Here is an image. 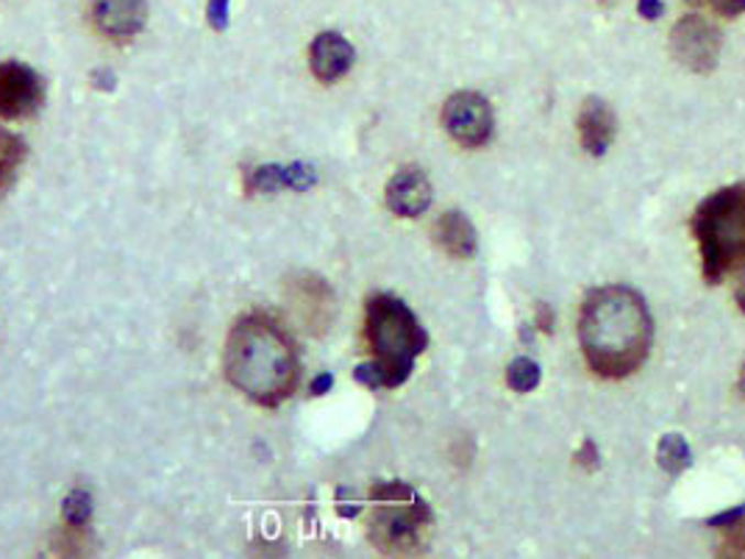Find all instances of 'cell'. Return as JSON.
Returning <instances> with one entry per match:
<instances>
[{"instance_id": "6da1fadb", "label": "cell", "mask_w": 745, "mask_h": 559, "mask_svg": "<svg viewBox=\"0 0 745 559\" xmlns=\"http://www.w3.org/2000/svg\"><path fill=\"white\" fill-rule=\"evenodd\" d=\"M584 360L599 376L626 379L646 362L654 320L640 293L628 287H599L588 293L579 315Z\"/></svg>"}, {"instance_id": "7a4b0ae2", "label": "cell", "mask_w": 745, "mask_h": 559, "mask_svg": "<svg viewBox=\"0 0 745 559\" xmlns=\"http://www.w3.org/2000/svg\"><path fill=\"white\" fill-rule=\"evenodd\" d=\"M226 376L259 406H278L298 387V351L267 315H245L226 342Z\"/></svg>"}, {"instance_id": "3957f363", "label": "cell", "mask_w": 745, "mask_h": 559, "mask_svg": "<svg viewBox=\"0 0 745 559\" xmlns=\"http://www.w3.org/2000/svg\"><path fill=\"white\" fill-rule=\"evenodd\" d=\"M364 337L373 360L357 368V379L368 387L404 384L415 371V360L429 342L415 313L390 293L370 295L364 304Z\"/></svg>"}, {"instance_id": "277c9868", "label": "cell", "mask_w": 745, "mask_h": 559, "mask_svg": "<svg viewBox=\"0 0 745 559\" xmlns=\"http://www.w3.org/2000/svg\"><path fill=\"white\" fill-rule=\"evenodd\" d=\"M704 282L721 284L745 267V184H732L701 200L693 215Z\"/></svg>"}, {"instance_id": "5b68a950", "label": "cell", "mask_w": 745, "mask_h": 559, "mask_svg": "<svg viewBox=\"0 0 745 559\" xmlns=\"http://www.w3.org/2000/svg\"><path fill=\"white\" fill-rule=\"evenodd\" d=\"M376 509L370 515V540L384 553H412L420 548L431 524V509L406 484L390 482L373 490Z\"/></svg>"}, {"instance_id": "8992f818", "label": "cell", "mask_w": 745, "mask_h": 559, "mask_svg": "<svg viewBox=\"0 0 745 559\" xmlns=\"http://www.w3.org/2000/svg\"><path fill=\"white\" fill-rule=\"evenodd\" d=\"M442 125L459 145L479 147L493 134V107L484 95L473 89L453 92L442 107Z\"/></svg>"}, {"instance_id": "52a82bcc", "label": "cell", "mask_w": 745, "mask_h": 559, "mask_svg": "<svg viewBox=\"0 0 745 559\" xmlns=\"http://www.w3.org/2000/svg\"><path fill=\"white\" fill-rule=\"evenodd\" d=\"M721 31L704 18H681L670 34V51L676 59L693 73H712L721 59Z\"/></svg>"}, {"instance_id": "ba28073f", "label": "cell", "mask_w": 745, "mask_h": 559, "mask_svg": "<svg viewBox=\"0 0 745 559\" xmlns=\"http://www.w3.org/2000/svg\"><path fill=\"white\" fill-rule=\"evenodd\" d=\"M45 89L40 76L23 62L0 65V118L23 120L40 112Z\"/></svg>"}, {"instance_id": "9c48e42d", "label": "cell", "mask_w": 745, "mask_h": 559, "mask_svg": "<svg viewBox=\"0 0 745 559\" xmlns=\"http://www.w3.org/2000/svg\"><path fill=\"white\" fill-rule=\"evenodd\" d=\"M92 20L109 40L129 42L145 29V0H92Z\"/></svg>"}, {"instance_id": "30bf717a", "label": "cell", "mask_w": 745, "mask_h": 559, "mask_svg": "<svg viewBox=\"0 0 745 559\" xmlns=\"http://www.w3.org/2000/svg\"><path fill=\"white\" fill-rule=\"evenodd\" d=\"M431 204V184L417 167H401L387 184V207L398 218H420Z\"/></svg>"}, {"instance_id": "8fae6325", "label": "cell", "mask_w": 745, "mask_h": 559, "mask_svg": "<svg viewBox=\"0 0 745 559\" xmlns=\"http://www.w3.org/2000/svg\"><path fill=\"white\" fill-rule=\"evenodd\" d=\"M309 67L317 81L335 84L353 67V45L337 31H324L309 47Z\"/></svg>"}, {"instance_id": "7c38bea8", "label": "cell", "mask_w": 745, "mask_h": 559, "mask_svg": "<svg viewBox=\"0 0 745 559\" xmlns=\"http://www.w3.org/2000/svg\"><path fill=\"white\" fill-rule=\"evenodd\" d=\"M617 120L612 107L601 98H588L579 109V140L590 156H604L615 140Z\"/></svg>"}, {"instance_id": "4fadbf2b", "label": "cell", "mask_w": 745, "mask_h": 559, "mask_svg": "<svg viewBox=\"0 0 745 559\" xmlns=\"http://www.w3.org/2000/svg\"><path fill=\"white\" fill-rule=\"evenodd\" d=\"M435 237L442 251L457 256V260H470L475 253V245H479L473 223L462 212H457V209H451V212H446L437 220Z\"/></svg>"}, {"instance_id": "5bb4252c", "label": "cell", "mask_w": 745, "mask_h": 559, "mask_svg": "<svg viewBox=\"0 0 745 559\" xmlns=\"http://www.w3.org/2000/svg\"><path fill=\"white\" fill-rule=\"evenodd\" d=\"M25 160V142L12 131H0V189H7Z\"/></svg>"}, {"instance_id": "9a60e30c", "label": "cell", "mask_w": 745, "mask_h": 559, "mask_svg": "<svg viewBox=\"0 0 745 559\" xmlns=\"http://www.w3.org/2000/svg\"><path fill=\"white\" fill-rule=\"evenodd\" d=\"M657 460H659V465H662L665 471L670 473V476H679L684 468H690V462H693V453H690V446H687L684 437L668 435V437H662V440H659Z\"/></svg>"}, {"instance_id": "2e32d148", "label": "cell", "mask_w": 745, "mask_h": 559, "mask_svg": "<svg viewBox=\"0 0 745 559\" xmlns=\"http://www.w3.org/2000/svg\"><path fill=\"white\" fill-rule=\"evenodd\" d=\"M710 526L723 529V535H726V551L723 553H728V557L745 553V506H737V509L715 515V518L710 520Z\"/></svg>"}, {"instance_id": "e0dca14e", "label": "cell", "mask_w": 745, "mask_h": 559, "mask_svg": "<svg viewBox=\"0 0 745 559\" xmlns=\"http://www.w3.org/2000/svg\"><path fill=\"white\" fill-rule=\"evenodd\" d=\"M506 382H510V387L517 390V393H532V390L540 384V368H537L535 360L517 357L510 365V371H506Z\"/></svg>"}, {"instance_id": "ac0fdd59", "label": "cell", "mask_w": 745, "mask_h": 559, "mask_svg": "<svg viewBox=\"0 0 745 559\" xmlns=\"http://www.w3.org/2000/svg\"><path fill=\"white\" fill-rule=\"evenodd\" d=\"M92 515V501L84 490H73L70 495L65 498V518L70 520L73 526H84Z\"/></svg>"}, {"instance_id": "d6986e66", "label": "cell", "mask_w": 745, "mask_h": 559, "mask_svg": "<svg viewBox=\"0 0 745 559\" xmlns=\"http://www.w3.org/2000/svg\"><path fill=\"white\" fill-rule=\"evenodd\" d=\"M576 462H579L584 471H595L599 468V448H595L593 440H584V446H581V451L576 453Z\"/></svg>"}, {"instance_id": "ffe728a7", "label": "cell", "mask_w": 745, "mask_h": 559, "mask_svg": "<svg viewBox=\"0 0 745 559\" xmlns=\"http://www.w3.org/2000/svg\"><path fill=\"white\" fill-rule=\"evenodd\" d=\"M723 18H739L745 12V0H704Z\"/></svg>"}, {"instance_id": "44dd1931", "label": "cell", "mask_w": 745, "mask_h": 559, "mask_svg": "<svg viewBox=\"0 0 745 559\" xmlns=\"http://www.w3.org/2000/svg\"><path fill=\"white\" fill-rule=\"evenodd\" d=\"M537 329L546 331V335L554 331V313L548 304H537Z\"/></svg>"}, {"instance_id": "7402d4cb", "label": "cell", "mask_w": 745, "mask_h": 559, "mask_svg": "<svg viewBox=\"0 0 745 559\" xmlns=\"http://www.w3.org/2000/svg\"><path fill=\"white\" fill-rule=\"evenodd\" d=\"M637 9L646 20L662 18V0H637Z\"/></svg>"}, {"instance_id": "603a6c76", "label": "cell", "mask_w": 745, "mask_h": 559, "mask_svg": "<svg viewBox=\"0 0 745 559\" xmlns=\"http://www.w3.org/2000/svg\"><path fill=\"white\" fill-rule=\"evenodd\" d=\"M734 300H737V307L745 313V273H743V278L737 282V289H734Z\"/></svg>"}, {"instance_id": "cb8c5ba5", "label": "cell", "mask_w": 745, "mask_h": 559, "mask_svg": "<svg viewBox=\"0 0 745 559\" xmlns=\"http://www.w3.org/2000/svg\"><path fill=\"white\" fill-rule=\"evenodd\" d=\"M331 387V376H320L315 382V393H326Z\"/></svg>"}, {"instance_id": "d4e9b609", "label": "cell", "mask_w": 745, "mask_h": 559, "mask_svg": "<svg viewBox=\"0 0 745 559\" xmlns=\"http://www.w3.org/2000/svg\"><path fill=\"white\" fill-rule=\"evenodd\" d=\"M739 393L745 395V365H743V371H739Z\"/></svg>"}, {"instance_id": "484cf974", "label": "cell", "mask_w": 745, "mask_h": 559, "mask_svg": "<svg viewBox=\"0 0 745 559\" xmlns=\"http://www.w3.org/2000/svg\"><path fill=\"white\" fill-rule=\"evenodd\" d=\"M684 3H690V7H704V0H684Z\"/></svg>"}]
</instances>
